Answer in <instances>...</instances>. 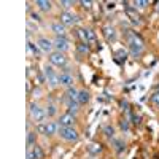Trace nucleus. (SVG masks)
I'll return each instance as SVG.
<instances>
[{
	"label": "nucleus",
	"mask_w": 159,
	"mask_h": 159,
	"mask_svg": "<svg viewBox=\"0 0 159 159\" xmlns=\"http://www.w3.org/2000/svg\"><path fill=\"white\" fill-rule=\"evenodd\" d=\"M29 113H30V116H32V119L34 121H37L38 124L40 123H43L45 119H46V110H43L40 105H37V103H30L29 105Z\"/></svg>",
	"instance_id": "f257e3e1"
},
{
	"label": "nucleus",
	"mask_w": 159,
	"mask_h": 159,
	"mask_svg": "<svg viewBox=\"0 0 159 159\" xmlns=\"http://www.w3.org/2000/svg\"><path fill=\"white\" fill-rule=\"evenodd\" d=\"M129 48H130V54L132 56H140L142 54V51H143V43H142V40L134 35V34H130L129 35Z\"/></svg>",
	"instance_id": "f03ea898"
},
{
	"label": "nucleus",
	"mask_w": 159,
	"mask_h": 159,
	"mask_svg": "<svg viewBox=\"0 0 159 159\" xmlns=\"http://www.w3.org/2000/svg\"><path fill=\"white\" fill-rule=\"evenodd\" d=\"M43 73H45V78H46V83L49 84V88H56L59 86V75H56V72L52 70V67H46L43 69Z\"/></svg>",
	"instance_id": "7ed1b4c3"
},
{
	"label": "nucleus",
	"mask_w": 159,
	"mask_h": 159,
	"mask_svg": "<svg viewBox=\"0 0 159 159\" xmlns=\"http://www.w3.org/2000/svg\"><path fill=\"white\" fill-rule=\"evenodd\" d=\"M48 59L52 65H56V67H65V65H67V57L64 56V52H59V51L51 52Z\"/></svg>",
	"instance_id": "20e7f679"
},
{
	"label": "nucleus",
	"mask_w": 159,
	"mask_h": 159,
	"mask_svg": "<svg viewBox=\"0 0 159 159\" xmlns=\"http://www.w3.org/2000/svg\"><path fill=\"white\" fill-rule=\"evenodd\" d=\"M59 135L67 140V142H75L78 140V132L73 127H59Z\"/></svg>",
	"instance_id": "39448f33"
},
{
	"label": "nucleus",
	"mask_w": 159,
	"mask_h": 159,
	"mask_svg": "<svg viewBox=\"0 0 159 159\" xmlns=\"http://www.w3.org/2000/svg\"><path fill=\"white\" fill-rule=\"evenodd\" d=\"M59 83L65 88H72L73 83H75V80H73V75L69 72V69H65L61 75H59Z\"/></svg>",
	"instance_id": "423d86ee"
},
{
	"label": "nucleus",
	"mask_w": 159,
	"mask_h": 159,
	"mask_svg": "<svg viewBox=\"0 0 159 159\" xmlns=\"http://www.w3.org/2000/svg\"><path fill=\"white\" fill-rule=\"evenodd\" d=\"M52 45H54V48L59 51V52H64V51H67L69 49V40L65 38V37H56L54 40H52Z\"/></svg>",
	"instance_id": "0eeeda50"
},
{
	"label": "nucleus",
	"mask_w": 159,
	"mask_h": 159,
	"mask_svg": "<svg viewBox=\"0 0 159 159\" xmlns=\"http://www.w3.org/2000/svg\"><path fill=\"white\" fill-rule=\"evenodd\" d=\"M59 127H73L75 124V115H70V113H65L59 118V121H57Z\"/></svg>",
	"instance_id": "6e6552de"
},
{
	"label": "nucleus",
	"mask_w": 159,
	"mask_h": 159,
	"mask_svg": "<svg viewBox=\"0 0 159 159\" xmlns=\"http://www.w3.org/2000/svg\"><path fill=\"white\" fill-rule=\"evenodd\" d=\"M37 46L40 48V51H43V52H51V49L54 48L52 42H51V40H48V38H38Z\"/></svg>",
	"instance_id": "1a4fd4ad"
},
{
	"label": "nucleus",
	"mask_w": 159,
	"mask_h": 159,
	"mask_svg": "<svg viewBox=\"0 0 159 159\" xmlns=\"http://www.w3.org/2000/svg\"><path fill=\"white\" fill-rule=\"evenodd\" d=\"M76 21H78L76 16L72 15V13H69V11H64L62 15H61V22H62L64 25H73Z\"/></svg>",
	"instance_id": "9d476101"
},
{
	"label": "nucleus",
	"mask_w": 159,
	"mask_h": 159,
	"mask_svg": "<svg viewBox=\"0 0 159 159\" xmlns=\"http://www.w3.org/2000/svg\"><path fill=\"white\" fill-rule=\"evenodd\" d=\"M42 157H43V151L37 145L27 150V159H42Z\"/></svg>",
	"instance_id": "9b49d317"
},
{
	"label": "nucleus",
	"mask_w": 159,
	"mask_h": 159,
	"mask_svg": "<svg viewBox=\"0 0 159 159\" xmlns=\"http://www.w3.org/2000/svg\"><path fill=\"white\" fill-rule=\"evenodd\" d=\"M51 29H52V32H54L57 37H64L65 35V25L62 22H54L51 25Z\"/></svg>",
	"instance_id": "f8f14e48"
},
{
	"label": "nucleus",
	"mask_w": 159,
	"mask_h": 159,
	"mask_svg": "<svg viewBox=\"0 0 159 159\" xmlns=\"http://www.w3.org/2000/svg\"><path fill=\"white\" fill-rule=\"evenodd\" d=\"M78 94H80V91L75 89L73 86L67 88V92H65V100H76L78 102Z\"/></svg>",
	"instance_id": "ddd939ff"
},
{
	"label": "nucleus",
	"mask_w": 159,
	"mask_h": 159,
	"mask_svg": "<svg viewBox=\"0 0 159 159\" xmlns=\"http://www.w3.org/2000/svg\"><path fill=\"white\" fill-rule=\"evenodd\" d=\"M89 99H91V94H89L86 89H81V91H80V94H78V103H80V105L88 103Z\"/></svg>",
	"instance_id": "4468645a"
},
{
	"label": "nucleus",
	"mask_w": 159,
	"mask_h": 159,
	"mask_svg": "<svg viewBox=\"0 0 159 159\" xmlns=\"http://www.w3.org/2000/svg\"><path fill=\"white\" fill-rule=\"evenodd\" d=\"M57 130H59V124L57 123H46L45 135H54Z\"/></svg>",
	"instance_id": "2eb2a0df"
},
{
	"label": "nucleus",
	"mask_w": 159,
	"mask_h": 159,
	"mask_svg": "<svg viewBox=\"0 0 159 159\" xmlns=\"http://www.w3.org/2000/svg\"><path fill=\"white\" fill-rule=\"evenodd\" d=\"M67 102V113H70V115H76L78 113V107H80V103L76 102V100H65Z\"/></svg>",
	"instance_id": "dca6fc26"
},
{
	"label": "nucleus",
	"mask_w": 159,
	"mask_h": 159,
	"mask_svg": "<svg viewBox=\"0 0 159 159\" xmlns=\"http://www.w3.org/2000/svg\"><path fill=\"white\" fill-rule=\"evenodd\" d=\"M35 5L42 11H49L51 10V2H48V0H37Z\"/></svg>",
	"instance_id": "f3484780"
},
{
	"label": "nucleus",
	"mask_w": 159,
	"mask_h": 159,
	"mask_svg": "<svg viewBox=\"0 0 159 159\" xmlns=\"http://www.w3.org/2000/svg\"><path fill=\"white\" fill-rule=\"evenodd\" d=\"M88 151H89L91 154H99V153L102 151V145H100V143H91L89 147H88Z\"/></svg>",
	"instance_id": "a211bd4d"
},
{
	"label": "nucleus",
	"mask_w": 159,
	"mask_h": 159,
	"mask_svg": "<svg viewBox=\"0 0 159 159\" xmlns=\"http://www.w3.org/2000/svg\"><path fill=\"white\" fill-rule=\"evenodd\" d=\"M27 147H35V132H27Z\"/></svg>",
	"instance_id": "6ab92c4d"
},
{
	"label": "nucleus",
	"mask_w": 159,
	"mask_h": 159,
	"mask_svg": "<svg viewBox=\"0 0 159 159\" xmlns=\"http://www.w3.org/2000/svg\"><path fill=\"white\" fill-rule=\"evenodd\" d=\"M103 34H105V37H107V40H113L115 38V29L113 27H105Z\"/></svg>",
	"instance_id": "aec40b11"
},
{
	"label": "nucleus",
	"mask_w": 159,
	"mask_h": 159,
	"mask_svg": "<svg viewBox=\"0 0 159 159\" xmlns=\"http://www.w3.org/2000/svg\"><path fill=\"white\" fill-rule=\"evenodd\" d=\"M103 132H105V135H107L108 139H111V137L115 135V129H113L111 126H105V127H103Z\"/></svg>",
	"instance_id": "412c9836"
},
{
	"label": "nucleus",
	"mask_w": 159,
	"mask_h": 159,
	"mask_svg": "<svg viewBox=\"0 0 159 159\" xmlns=\"http://www.w3.org/2000/svg\"><path fill=\"white\" fill-rule=\"evenodd\" d=\"M27 48H29V52H32V54H38V49L40 48H37V46H34V43H27Z\"/></svg>",
	"instance_id": "4be33fe9"
},
{
	"label": "nucleus",
	"mask_w": 159,
	"mask_h": 159,
	"mask_svg": "<svg viewBox=\"0 0 159 159\" xmlns=\"http://www.w3.org/2000/svg\"><path fill=\"white\" fill-rule=\"evenodd\" d=\"M86 40L88 42H92V40H96V34L92 30H86Z\"/></svg>",
	"instance_id": "5701e85b"
},
{
	"label": "nucleus",
	"mask_w": 159,
	"mask_h": 159,
	"mask_svg": "<svg viewBox=\"0 0 159 159\" xmlns=\"http://www.w3.org/2000/svg\"><path fill=\"white\" fill-rule=\"evenodd\" d=\"M46 115L48 116H54L56 115V107H54V105H49L48 110H46Z\"/></svg>",
	"instance_id": "b1692460"
},
{
	"label": "nucleus",
	"mask_w": 159,
	"mask_h": 159,
	"mask_svg": "<svg viewBox=\"0 0 159 159\" xmlns=\"http://www.w3.org/2000/svg\"><path fill=\"white\" fill-rule=\"evenodd\" d=\"M151 102L156 105V107H159V92H154V94L151 96Z\"/></svg>",
	"instance_id": "393cba45"
},
{
	"label": "nucleus",
	"mask_w": 159,
	"mask_h": 159,
	"mask_svg": "<svg viewBox=\"0 0 159 159\" xmlns=\"http://www.w3.org/2000/svg\"><path fill=\"white\" fill-rule=\"evenodd\" d=\"M134 5L139 7V8H143L145 5H148V2H147V0H137V2H134Z\"/></svg>",
	"instance_id": "a878e982"
},
{
	"label": "nucleus",
	"mask_w": 159,
	"mask_h": 159,
	"mask_svg": "<svg viewBox=\"0 0 159 159\" xmlns=\"http://www.w3.org/2000/svg\"><path fill=\"white\" fill-rule=\"evenodd\" d=\"M116 56H118V59H119V61H123V59H126V51H123V49H119V51L116 52Z\"/></svg>",
	"instance_id": "bb28decb"
},
{
	"label": "nucleus",
	"mask_w": 159,
	"mask_h": 159,
	"mask_svg": "<svg viewBox=\"0 0 159 159\" xmlns=\"http://www.w3.org/2000/svg\"><path fill=\"white\" fill-rule=\"evenodd\" d=\"M116 151H118V153L123 151V142H121V140H116Z\"/></svg>",
	"instance_id": "cd10ccee"
},
{
	"label": "nucleus",
	"mask_w": 159,
	"mask_h": 159,
	"mask_svg": "<svg viewBox=\"0 0 159 159\" xmlns=\"http://www.w3.org/2000/svg\"><path fill=\"white\" fill-rule=\"evenodd\" d=\"M80 3H81L84 8H91V5H92V2H89V0H88V2H86V0H81Z\"/></svg>",
	"instance_id": "c85d7f7f"
},
{
	"label": "nucleus",
	"mask_w": 159,
	"mask_h": 159,
	"mask_svg": "<svg viewBox=\"0 0 159 159\" xmlns=\"http://www.w3.org/2000/svg\"><path fill=\"white\" fill-rule=\"evenodd\" d=\"M121 129H123V130H127V129H129V123L126 121V119H124V121H121Z\"/></svg>",
	"instance_id": "c756f323"
},
{
	"label": "nucleus",
	"mask_w": 159,
	"mask_h": 159,
	"mask_svg": "<svg viewBox=\"0 0 159 159\" xmlns=\"http://www.w3.org/2000/svg\"><path fill=\"white\" fill-rule=\"evenodd\" d=\"M61 5H62L64 8H69L70 5H73V2H65V0H62V2H61Z\"/></svg>",
	"instance_id": "7c9ffc66"
},
{
	"label": "nucleus",
	"mask_w": 159,
	"mask_h": 159,
	"mask_svg": "<svg viewBox=\"0 0 159 159\" xmlns=\"http://www.w3.org/2000/svg\"><path fill=\"white\" fill-rule=\"evenodd\" d=\"M121 107H123L124 110H129V108H127V107H129V103H127L126 100H123V102H121Z\"/></svg>",
	"instance_id": "2f4dec72"
},
{
	"label": "nucleus",
	"mask_w": 159,
	"mask_h": 159,
	"mask_svg": "<svg viewBox=\"0 0 159 159\" xmlns=\"http://www.w3.org/2000/svg\"><path fill=\"white\" fill-rule=\"evenodd\" d=\"M80 51H83V52H88V46L81 45V46H80Z\"/></svg>",
	"instance_id": "473e14b6"
},
{
	"label": "nucleus",
	"mask_w": 159,
	"mask_h": 159,
	"mask_svg": "<svg viewBox=\"0 0 159 159\" xmlns=\"http://www.w3.org/2000/svg\"><path fill=\"white\" fill-rule=\"evenodd\" d=\"M32 18H34L35 21H40V16L37 15V13H32Z\"/></svg>",
	"instance_id": "72a5a7b5"
},
{
	"label": "nucleus",
	"mask_w": 159,
	"mask_h": 159,
	"mask_svg": "<svg viewBox=\"0 0 159 159\" xmlns=\"http://www.w3.org/2000/svg\"><path fill=\"white\" fill-rule=\"evenodd\" d=\"M156 10H157V13H159V2H157V7H156Z\"/></svg>",
	"instance_id": "f704fd0d"
},
{
	"label": "nucleus",
	"mask_w": 159,
	"mask_h": 159,
	"mask_svg": "<svg viewBox=\"0 0 159 159\" xmlns=\"http://www.w3.org/2000/svg\"><path fill=\"white\" fill-rule=\"evenodd\" d=\"M157 91H159V86H157Z\"/></svg>",
	"instance_id": "c9c22d12"
}]
</instances>
